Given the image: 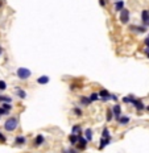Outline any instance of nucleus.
<instances>
[{
  "label": "nucleus",
  "instance_id": "1",
  "mask_svg": "<svg viewBox=\"0 0 149 153\" xmlns=\"http://www.w3.org/2000/svg\"><path fill=\"white\" fill-rule=\"evenodd\" d=\"M19 127V117L17 116H11L5 120L4 123V129L7 132H13L16 131V128Z\"/></svg>",
  "mask_w": 149,
  "mask_h": 153
},
{
  "label": "nucleus",
  "instance_id": "2",
  "mask_svg": "<svg viewBox=\"0 0 149 153\" xmlns=\"http://www.w3.org/2000/svg\"><path fill=\"white\" fill-rule=\"evenodd\" d=\"M16 75H17V78L21 79V81H27L29 76L32 75V71L27 67H19L16 70Z\"/></svg>",
  "mask_w": 149,
  "mask_h": 153
},
{
  "label": "nucleus",
  "instance_id": "3",
  "mask_svg": "<svg viewBox=\"0 0 149 153\" xmlns=\"http://www.w3.org/2000/svg\"><path fill=\"white\" fill-rule=\"evenodd\" d=\"M120 23L124 24V25H127L129 23V19H131V12H129V9H123L121 12H120Z\"/></svg>",
  "mask_w": 149,
  "mask_h": 153
},
{
  "label": "nucleus",
  "instance_id": "4",
  "mask_svg": "<svg viewBox=\"0 0 149 153\" xmlns=\"http://www.w3.org/2000/svg\"><path fill=\"white\" fill-rule=\"evenodd\" d=\"M128 29L131 32H135L136 35H141V33H145L146 32L145 25H133V24H131V25H128Z\"/></svg>",
  "mask_w": 149,
  "mask_h": 153
},
{
  "label": "nucleus",
  "instance_id": "5",
  "mask_svg": "<svg viewBox=\"0 0 149 153\" xmlns=\"http://www.w3.org/2000/svg\"><path fill=\"white\" fill-rule=\"evenodd\" d=\"M87 143H88V140L86 137H83L82 135H78V144H77L78 150H85L87 148Z\"/></svg>",
  "mask_w": 149,
  "mask_h": 153
},
{
  "label": "nucleus",
  "instance_id": "6",
  "mask_svg": "<svg viewBox=\"0 0 149 153\" xmlns=\"http://www.w3.org/2000/svg\"><path fill=\"white\" fill-rule=\"evenodd\" d=\"M111 108H112V112H113V116H115V119L119 120L120 116H121V106L118 104V103H115V104H113V107H111Z\"/></svg>",
  "mask_w": 149,
  "mask_h": 153
},
{
  "label": "nucleus",
  "instance_id": "7",
  "mask_svg": "<svg viewBox=\"0 0 149 153\" xmlns=\"http://www.w3.org/2000/svg\"><path fill=\"white\" fill-rule=\"evenodd\" d=\"M132 104L135 106V108H136L137 111H143V110H146V106L144 104V102H143L141 99H137V98H136V99H135V102H133Z\"/></svg>",
  "mask_w": 149,
  "mask_h": 153
},
{
  "label": "nucleus",
  "instance_id": "8",
  "mask_svg": "<svg viewBox=\"0 0 149 153\" xmlns=\"http://www.w3.org/2000/svg\"><path fill=\"white\" fill-rule=\"evenodd\" d=\"M99 96H100V99H102L103 102H107V100L111 99V94H110V91H107L106 89H103V90L99 91Z\"/></svg>",
  "mask_w": 149,
  "mask_h": 153
},
{
  "label": "nucleus",
  "instance_id": "9",
  "mask_svg": "<svg viewBox=\"0 0 149 153\" xmlns=\"http://www.w3.org/2000/svg\"><path fill=\"white\" fill-rule=\"evenodd\" d=\"M141 21H143V25L145 27L149 25V11L148 9H144L141 12Z\"/></svg>",
  "mask_w": 149,
  "mask_h": 153
},
{
  "label": "nucleus",
  "instance_id": "10",
  "mask_svg": "<svg viewBox=\"0 0 149 153\" xmlns=\"http://www.w3.org/2000/svg\"><path fill=\"white\" fill-rule=\"evenodd\" d=\"M44 141H45V137L42 135H37L36 139H34V141H33V144H34V147H40V145L44 144Z\"/></svg>",
  "mask_w": 149,
  "mask_h": 153
},
{
  "label": "nucleus",
  "instance_id": "11",
  "mask_svg": "<svg viewBox=\"0 0 149 153\" xmlns=\"http://www.w3.org/2000/svg\"><path fill=\"white\" fill-rule=\"evenodd\" d=\"M27 143V137L25 136H17L16 139H15V145H24Z\"/></svg>",
  "mask_w": 149,
  "mask_h": 153
},
{
  "label": "nucleus",
  "instance_id": "12",
  "mask_svg": "<svg viewBox=\"0 0 149 153\" xmlns=\"http://www.w3.org/2000/svg\"><path fill=\"white\" fill-rule=\"evenodd\" d=\"M49 81H50V78L48 75H42V76H38L37 78V83L38 84H48Z\"/></svg>",
  "mask_w": 149,
  "mask_h": 153
},
{
  "label": "nucleus",
  "instance_id": "13",
  "mask_svg": "<svg viewBox=\"0 0 149 153\" xmlns=\"http://www.w3.org/2000/svg\"><path fill=\"white\" fill-rule=\"evenodd\" d=\"M129 122H131V117L129 116H120V119L118 120V123L120 125H127Z\"/></svg>",
  "mask_w": 149,
  "mask_h": 153
},
{
  "label": "nucleus",
  "instance_id": "14",
  "mask_svg": "<svg viewBox=\"0 0 149 153\" xmlns=\"http://www.w3.org/2000/svg\"><path fill=\"white\" fill-rule=\"evenodd\" d=\"M82 132H83V129H82V127L79 125V124L73 125V128H71V133H74V135H82Z\"/></svg>",
  "mask_w": 149,
  "mask_h": 153
},
{
  "label": "nucleus",
  "instance_id": "15",
  "mask_svg": "<svg viewBox=\"0 0 149 153\" xmlns=\"http://www.w3.org/2000/svg\"><path fill=\"white\" fill-rule=\"evenodd\" d=\"M15 91H16V95L20 98V99H25V98H27V92L24 90H21L20 87H16Z\"/></svg>",
  "mask_w": 149,
  "mask_h": 153
},
{
  "label": "nucleus",
  "instance_id": "16",
  "mask_svg": "<svg viewBox=\"0 0 149 153\" xmlns=\"http://www.w3.org/2000/svg\"><path fill=\"white\" fill-rule=\"evenodd\" d=\"M79 102H81V104H83V106H90L93 103L90 100V96H79Z\"/></svg>",
  "mask_w": 149,
  "mask_h": 153
},
{
  "label": "nucleus",
  "instance_id": "17",
  "mask_svg": "<svg viewBox=\"0 0 149 153\" xmlns=\"http://www.w3.org/2000/svg\"><path fill=\"white\" fill-rule=\"evenodd\" d=\"M124 2H123V0H118V2L115 3V11H116V12H121V11L124 9Z\"/></svg>",
  "mask_w": 149,
  "mask_h": 153
},
{
  "label": "nucleus",
  "instance_id": "18",
  "mask_svg": "<svg viewBox=\"0 0 149 153\" xmlns=\"http://www.w3.org/2000/svg\"><path fill=\"white\" fill-rule=\"evenodd\" d=\"M110 143H111V139H104V137H102V139H100V143H99V149H103L104 147H107Z\"/></svg>",
  "mask_w": 149,
  "mask_h": 153
},
{
  "label": "nucleus",
  "instance_id": "19",
  "mask_svg": "<svg viewBox=\"0 0 149 153\" xmlns=\"http://www.w3.org/2000/svg\"><path fill=\"white\" fill-rule=\"evenodd\" d=\"M69 141H70L71 145H77V144H78V135L71 133L70 136H69Z\"/></svg>",
  "mask_w": 149,
  "mask_h": 153
},
{
  "label": "nucleus",
  "instance_id": "20",
  "mask_svg": "<svg viewBox=\"0 0 149 153\" xmlns=\"http://www.w3.org/2000/svg\"><path fill=\"white\" fill-rule=\"evenodd\" d=\"M85 137H86L88 141H91V140H93V129H91V128H87V129H85Z\"/></svg>",
  "mask_w": 149,
  "mask_h": 153
},
{
  "label": "nucleus",
  "instance_id": "21",
  "mask_svg": "<svg viewBox=\"0 0 149 153\" xmlns=\"http://www.w3.org/2000/svg\"><path fill=\"white\" fill-rule=\"evenodd\" d=\"M0 103H12V98L5 96V95H0Z\"/></svg>",
  "mask_w": 149,
  "mask_h": 153
},
{
  "label": "nucleus",
  "instance_id": "22",
  "mask_svg": "<svg viewBox=\"0 0 149 153\" xmlns=\"http://www.w3.org/2000/svg\"><path fill=\"white\" fill-rule=\"evenodd\" d=\"M135 99H136L135 96L128 95V96H124V98H123V102H124V103H133V102H135Z\"/></svg>",
  "mask_w": 149,
  "mask_h": 153
},
{
  "label": "nucleus",
  "instance_id": "23",
  "mask_svg": "<svg viewBox=\"0 0 149 153\" xmlns=\"http://www.w3.org/2000/svg\"><path fill=\"white\" fill-rule=\"evenodd\" d=\"M113 119H115V116H113L112 108H108V110H107V122H112Z\"/></svg>",
  "mask_w": 149,
  "mask_h": 153
},
{
  "label": "nucleus",
  "instance_id": "24",
  "mask_svg": "<svg viewBox=\"0 0 149 153\" xmlns=\"http://www.w3.org/2000/svg\"><path fill=\"white\" fill-rule=\"evenodd\" d=\"M100 99V96H99V92H93L90 95V100L91 102H96V100H99Z\"/></svg>",
  "mask_w": 149,
  "mask_h": 153
},
{
  "label": "nucleus",
  "instance_id": "25",
  "mask_svg": "<svg viewBox=\"0 0 149 153\" xmlns=\"http://www.w3.org/2000/svg\"><path fill=\"white\" fill-rule=\"evenodd\" d=\"M73 112H74L75 116H82V115H83L82 108H79V107H74V108H73Z\"/></svg>",
  "mask_w": 149,
  "mask_h": 153
},
{
  "label": "nucleus",
  "instance_id": "26",
  "mask_svg": "<svg viewBox=\"0 0 149 153\" xmlns=\"http://www.w3.org/2000/svg\"><path fill=\"white\" fill-rule=\"evenodd\" d=\"M102 137H104V139H111V133H110L108 128H104V129L102 131Z\"/></svg>",
  "mask_w": 149,
  "mask_h": 153
},
{
  "label": "nucleus",
  "instance_id": "27",
  "mask_svg": "<svg viewBox=\"0 0 149 153\" xmlns=\"http://www.w3.org/2000/svg\"><path fill=\"white\" fill-rule=\"evenodd\" d=\"M2 107L7 112H11V110H12V103H2Z\"/></svg>",
  "mask_w": 149,
  "mask_h": 153
},
{
  "label": "nucleus",
  "instance_id": "28",
  "mask_svg": "<svg viewBox=\"0 0 149 153\" xmlns=\"http://www.w3.org/2000/svg\"><path fill=\"white\" fill-rule=\"evenodd\" d=\"M7 89V83L4 81H0V91H4Z\"/></svg>",
  "mask_w": 149,
  "mask_h": 153
},
{
  "label": "nucleus",
  "instance_id": "29",
  "mask_svg": "<svg viewBox=\"0 0 149 153\" xmlns=\"http://www.w3.org/2000/svg\"><path fill=\"white\" fill-rule=\"evenodd\" d=\"M0 143H2V144H4V143H7V137L2 133V132H0Z\"/></svg>",
  "mask_w": 149,
  "mask_h": 153
},
{
  "label": "nucleus",
  "instance_id": "30",
  "mask_svg": "<svg viewBox=\"0 0 149 153\" xmlns=\"http://www.w3.org/2000/svg\"><path fill=\"white\" fill-rule=\"evenodd\" d=\"M3 115H9V112H7V111L4 110V108H3L2 106H0V117H2Z\"/></svg>",
  "mask_w": 149,
  "mask_h": 153
},
{
  "label": "nucleus",
  "instance_id": "31",
  "mask_svg": "<svg viewBox=\"0 0 149 153\" xmlns=\"http://www.w3.org/2000/svg\"><path fill=\"white\" fill-rule=\"evenodd\" d=\"M99 4H100V7H106L107 5V0H99Z\"/></svg>",
  "mask_w": 149,
  "mask_h": 153
},
{
  "label": "nucleus",
  "instance_id": "32",
  "mask_svg": "<svg viewBox=\"0 0 149 153\" xmlns=\"http://www.w3.org/2000/svg\"><path fill=\"white\" fill-rule=\"evenodd\" d=\"M75 89H81V87H78V84H75V83H71L70 84V90H75Z\"/></svg>",
  "mask_w": 149,
  "mask_h": 153
},
{
  "label": "nucleus",
  "instance_id": "33",
  "mask_svg": "<svg viewBox=\"0 0 149 153\" xmlns=\"http://www.w3.org/2000/svg\"><path fill=\"white\" fill-rule=\"evenodd\" d=\"M111 99H112V100H115V102H118V96H116L115 94H111Z\"/></svg>",
  "mask_w": 149,
  "mask_h": 153
},
{
  "label": "nucleus",
  "instance_id": "34",
  "mask_svg": "<svg viewBox=\"0 0 149 153\" xmlns=\"http://www.w3.org/2000/svg\"><path fill=\"white\" fill-rule=\"evenodd\" d=\"M144 44H145V46L149 49V37L148 38H145V41H144Z\"/></svg>",
  "mask_w": 149,
  "mask_h": 153
},
{
  "label": "nucleus",
  "instance_id": "35",
  "mask_svg": "<svg viewBox=\"0 0 149 153\" xmlns=\"http://www.w3.org/2000/svg\"><path fill=\"white\" fill-rule=\"evenodd\" d=\"M144 53H145V54H146V57H148V58H149V49H148V48H146V49H145V50H144Z\"/></svg>",
  "mask_w": 149,
  "mask_h": 153
},
{
  "label": "nucleus",
  "instance_id": "36",
  "mask_svg": "<svg viewBox=\"0 0 149 153\" xmlns=\"http://www.w3.org/2000/svg\"><path fill=\"white\" fill-rule=\"evenodd\" d=\"M69 152L70 153H78V150H75V149H69Z\"/></svg>",
  "mask_w": 149,
  "mask_h": 153
},
{
  "label": "nucleus",
  "instance_id": "37",
  "mask_svg": "<svg viewBox=\"0 0 149 153\" xmlns=\"http://www.w3.org/2000/svg\"><path fill=\"white\" fill-rule=\"evenodd\" d=\"M62 153H70V152H69V149H65V150H63Z\"/></svg>",
  "mask_w": 149,
  "mask_h": 153
},
{
  "label": "nucleus",
  "instance_id": "38",
  "mask_svg": "<svg viewBox=\"0 0 149 153\" xmlns=\"http://www.w3.org/2000/svg\"><path fill=\"white\" fill-rule=\"evenodd\" d=\"M2 5H3V2H2V0H0V8H2Z\"/></svg>",
  "mask_w": 149,
  "mask_h": 153
},
{
  "label": "nucleus",
  "instance_id": "39",
  "mask_svg": "<svg viewBox=\"0 0 149 153\" xmlns=\"http://www.w3.org/2000/svg\"><path fill=\"white\" fill-rule=\"evenodd\" d=\"M146 110H148V111H149V104H148V106H146Z\"/></svg>",
  "mask_w": 149,
  "mask_h": 153
},
{
  "label": "nucleus",
  "instance_id": "40",
  "mask_svg": "<svg viewBox=\"0 0 149 153\" xmlns=\"http://www.w3.org/2000/svg\"><path fill=\"white\" fill-rule=\"evenodd\" d=\"M2 52H3V49H2V48H0V54H2Z\"/></svg>",
  "mask_w": 149,
  "mask_h": 153
},
{
  "label": "nucleus",
  "instance_id": "41",
  "mask_svg": "<svg viewBox=\"0 0 149 153\" xmlns=\"http://www.w3.org/2000/svg\"><path fill=\"white\" fill-rule=\"evenodd\" d=\"M148 37H149V33H148Z\"/></svg>",
  "mask_w": 149,
  "mask_h": 153
},
{
  "label": "nucleus",
  "instance_id": "42",
  "mask_svg": "<svg viewBox=\"0 0 149 153\" xmlns=\"http://www.w3.org/2000/svg\"><path fill=\"white\" fill-rule=\"evenodd\" d=\"M115 2H118V0H115Z\"/></svg>",
  "mask_w": 149,
  "mask_h": 153
}]
</instances>
